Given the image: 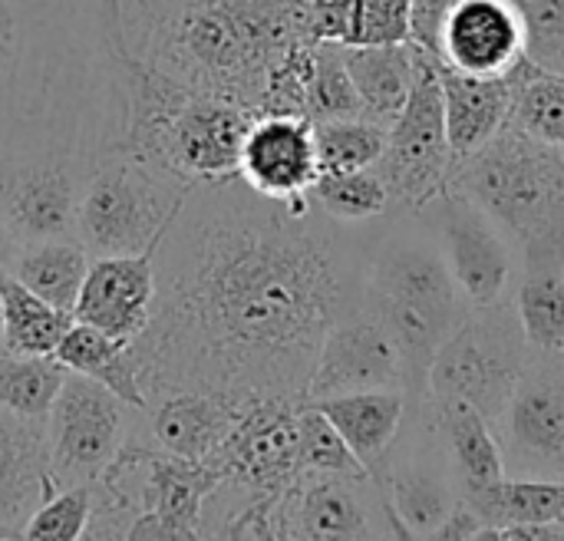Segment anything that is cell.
<instances>
[{"label":"cell","instance_id":"9a60e30c","mask_svg":"<svg viewBox=\"0 0 564 541\" xmlns=\"http://www.w3.org/2000/svg\"><path fill=\"white\" fill-rule=\"evenodd\" d=\"M307 400L258 397L245 407L235 430L205 463L221 483L248 493H281L301 473L297 416Z\"/></svg>","mask_w":564,"mask_h":541},{"label":"cell","instance_id":"5b68a950","mask_svg":"<svg viewBox=\"0 0 564 541\" xmlns=\"http://www.w3.org/2000/svg\"><path fill=\"white\" fill-rule=\"evenodd\" d=\"M443 188L479 205L509 235L519 268H564V149L506 126L453 162Z\"/></svg>","mask_w":564,"mask_h":541},{"label":"cell","instance_id":"f546056e","mask_svg":"<svg viewBox=\"0 0 564 541\" xmlns=\"http://www.w3.org/2000/svg\"><path fill=\"white\" fill-rule=\"evenodd\" d=\"M512 112L509 126L522 129L525 136L564 149V76L535 66L522 56L512 66Z\"/></svg>","mask_w":564,"mask_h":541},{"label":"cell","instance_id":"7bdbcfd3","mask_svg":"<svg viewBox=\"0 0 564 541\" xmlns=\"http://www.w3.org/2000/svg\"><path fill=\"white\" fill-rule=\"evenodd\" d=\"M562 529H564V522H562Z\"/></svg>","mask_w":564,"mask_h":541},{"label":"cell","instance_id":"277c9868","mask_svg":"<svg viewBox=\"0 0 564 541\" xmlns=\"http://www.w3.org/2000/svg\"><path fill=\"white\" fill-rule=\"evenodd\" d=\"M380 235L367 238L360 297L397 331L406 354L410 410L426 407V374L440 344L469 314L433 228L416 212H393Z\"/></svg>","mask_w":564,"mask_h":541},{"label":"cell","instance_id":"b9f144b4","mask_svg":"<svg viewBox=\"0 0 564 541\" xmlns=\"http://www.w3.org/2000/svg\"><path fill=\"white\" fill-rule=\"evenodd\" d=\"M516 3H522V0H516Z\"/></svg>","mask_w":564,"mask_h":541},{"label":"cell","instance_id":"8fae6325","mask_svg":"<svg viewBox=\"0 0 564 541\" xmlns=\"http://www.w3.org/2000/svg\"><path fill=\"white\" fill-rule=\"evenodd\" d=\"M96 155L79 149L0 152V215L17 245L76 238V212Z\"/></svg>","mask_w":564,"mask_h":541},{"label":"cell","instance_id":"8992f818","mask_svg":"<svg viewBox=\"0 0 564 541\" xmlns=\"http://www.w3.org/2000/svg\"><path fill=\"white\" fill-rule=\"evenodd\" d=\"M188 182L129 152L96 155L76 212V238L93 258L152 251L175 218Z\"/></svg>","mask_w":564,"mask_h":541},{"label":"cell","instance_id":"9c48e42d","mask_svg":"<svg viewBox=\"0 0 564 541\" xmlns=\"http://www.w3.org/2000/svg\"><path fill=\"white\" fill-rule=\"evenodd\" d=\"M139 426L142 413L119 400L109 387L83 374H66L46 416L53 486L66 489L96 483Z\"/></svg>","mask_w":564,"mask_h":541},{"label":"cell","instance_id":"ffe728a7","mask_svg":"<svg viewBox=\"0 0 564 541\" xmlns=\"http://www.w3.org/2000/svg\"><path fill=\"white\" fill-rule=\"evenodd\" d=\"M53 493L46 420L0 407V539H23V526Z\"/></svg>","mask_w":564,"mask_h":541},{"label":"cell","instance_id":"4dcf8cb0","mask_svg":"<svg viewBox=\"0 0 564 541\" xmlns=\"http://www.w3.org/2000/svg\"><path fill=\"white\" fill-rule=\"evenodd\" d=\"M311 198L340 225H370L393 215V198L377 165L354 172H321L311 185Z\"/></svg>","mask_w":564,"mask_h":541},{"label":"cell","instance_id":"484cf974","mask_svg":"<svg viewBox=\"0 0 564 541\" xmlns=\"http://www.w3.org/2000/svg\"><path fill=\"white\" fill-rule=\"evenodd\" d=\"M482 522L486 539L509 526H562L564 483L562 479H522L502 476L499 483L463 496Z\"/></svg>","mask_w":564,"mask_h":541},{"label":"cell","instance_id":"52a82bcc","mask_svg":"<svg viewBox=\"0 0 564 541\" xmlns=\"http://www.w3.org/2000/svg\"><path fill=\"white\" fill-rule=\"evenodd\" d=\"M529 357L532 347L512 297L469 307L430 364L426 403H469L492 423L512 400Z\"/></svg>","mask_w":564,"mask_h":541},{"label":"cell","instance_id":"d4e9b609","mask_svg":"<svg viewBox=\"0 0 564 541\" xmlns=\"http://www.w3.org/2000/svg\"><path fill=\"white\" fill-rule=\"evenodd\" d=\"M53 357L69 374H83V377L99 380L119 400H126L132 410H139V413L149 410V397H145V390L139 383V370H135L132 340H116V337L89 327V324L73 321Z\"/></svg>","mask_w":564,"mask_h":541},{"label":"cell","instance_id":"4fadbf2b","mask_svg":"<svg viewBox=\"0 0 564 541\" xmlns=\"http://www.w3.org/2000/svg\"><path fill=\"white\" fill-rule=\"evenodd\" d=\"M416 215L433 228L449 274L456 278L469 307H489L516 291V245L509 235L469 198L440 192Z\"/></svg>","mask_w":564,"mask_h":541},{"label":"cell","instance_id":"7a4b0ae2","mask_svg":"<svg viewBox=\"0 0 564 541\" xmlns=\"http://www.w3.org/2000/svg\"><path fill=\"white\" fill-rule=\"evenodd\" d=\"M129 89L112 0H0V152L122 149Z\"/></svg>","mask_w":564,"mask_h":541},{"label":"cell","instance_id":"603a6c76","mask_svg":"<svg viewBox=\"0 0 564 541\" xmlns=\"http://www.w3.org/2000/svg\"><path fill=\"white\" fill-rule=\"evenodd\" d=\"M430 420L443 440L449 466L459 483V496L486 489L506 476L502 450L492 423L469 403H426Z\"/></svg>","mask_w":564,"mask_h":541},{"label":"cell","instance_id":"e575fe53","mask_svg":"<svg viewBox=\"0 0 564 541\" xmlns=\"http://www.w3.org/2000/svg\"><path fill=\"white\" fill-rule=\"evenodd\" d=\"M297 466L301 473H347V476H370L334 423L314 407L304 403L297 416Z\"/></svg>","mask_w":564,"mask_h":541},{"label":"cell","instance_id":"ab89813d","mask_svg":"<svg viewBox=\"0 0 564 541\" xmlns=\"http://www.w3.org/2000/svg\"><path fill=\"white\" fill-rule=\"evenodd\" d=\"M13 251H17V241H13V235L7 231V225H3V215H0V268H7V264H10Z\"/></svg>","mask_w":564,"mask_h":541},{"label":"cell","instance_id":"3957f363","mask_svg":"<svg viewBox=\"0 0 564 541\" xmlns=\"http://www.w3.org/2000/svg\"><path fill=\"white\" fill-rule=\"evenodd\" d=\"M112 10L132 63L254 112L274 66L311 40V0H112Z\"/></svg>","mask_w":564,"mask_h":541},{"label":"cell","instance_id":"2e32d148","mask_svg":"<svg viewBox=\"0 0 564 541\" xmlns=\"http://www.w3.org/2000/svg\"><path fill=\"white\" fill-rule=\"evenodd\" d=\"M152 251L93 258L73 307V321L89 324L116 340H135L145 331L155 301Z\"/></svg>","mask_w":564,"mask_h":541},{"label":"cell","instance_id":"83f0119b","mask_svg":"<svg viewBox=\"0 0 564 541\" xmlns=\"http://www.w3.org/2000/svg\"><path fill=\"white\" fill-rule=\"evenodd\" d=\"M0 347L10 354L26 357H53L63 334L73 324V314L53 307L50 301L36 297L30 288H23L10 271L0 268Z\"/></svg>","mask_w":564,"mask_h":541},{"label":"cell","instance_id":"d6a6232c","mask_svg":"<svg viewBox=\"0 0 564 541\" xmlns=\"http://www.w3.org/2000/svg\"><path fill=\"white\" fill-rule=\"evenodd\" d=\"M314 126V149L321 172H354L380 162L387 149V126L367 116L321 119Z\"/></svg>","mask_w":564,"mask_h":541},{"label":"cell","instance_id":"6da1fadb","mask_svg":"<svg viewBox=\"0 0 564 541\" xmlns=\"http://www.w3.org/2000/svg\"><path fill=\"white\" fill-rule=\"evenodd\" d=\"M354 228L311 192L268 198L241 175L188 185L152 251L155 301L132 340L145 397L307 400L324 334L360 301L367 238Z\"/></svg>","mask_w":564,"mask_h":541},{"label":"cell","instance_id":"836d02e7","mask_svg":"<svg viewBox=\"0 0 564 541\" xmlns=\"http://www.w3.org/2000/svg\"><path fill=\"white\" fill-rule=\"evenodd\" d=\"M304 116L311 122L364 116V106H360L357 86L347 73L340 43H314V66H311V79H307Z\"/></svg>","mask_w":564,"mask_h":541},{"label":"cell","instance_id":"1f68e13d","mask_svg":"<svg viewBox=\"0 0 564 541\" xmlns=\"http://www.w3.org/2000/svg\"><path fill=\"white\" fill-rule=\"evenodd\" d=\"M66 374L56 357H26L0 347V407L26 420H46Z\"/></svg>","mask_w":564,"mask_h":541},{"label":"cell","instance_id":"d6986e66","mask_svg":"<svg viewBox=\"0 0 564 541\" xmlns=\"http://www.w3.org/2000/svg\"><path fill=\"white\" fill-rule=\"evenodd\" d=\"M248 403V397L231 393L169 390L149 400L142 420L155 450L185 463H208L225 436L235 430Z\"/></svg>","mask_w":564,"mask_h":541},{"label":"cell","instance_id":"60d3db41","mask_svg":"<svg viewBox=\"0 0 564 541\" xmlns=\"http://www.w3.org/2000/svg\"><path fill=\"white\" fill-rule=\"evenodd\" d=\"M0 324H3V307H0Z\"/></svg>","mask_w":564,"mask_h":541},{"label":"cell","instance_id":"f35d334b","mask_svg":"<svg viewBox=\"0 0 564 541\" xmlns=\"http://www.w3.org/2000/svg\"><path fill=\"white\" fill-rule=\"evenodd\" d=\"M479 535H482V522H479V516L473 512V506L459 496L456 509H453V512H449V519L436 529V535H433V539L479 541Z\"/></svg>","mask_w":564,"mask_h":541},{"label":"cell","instance_id":"7c38bea8","mask_svg":"<svg viewBox=\"0 0 564 541\" xmlns=\"http://www.w3.org/2000/svg\"><path fill=\"white\" fill-rule=\"evenodd\" d=\"M492 430L506 476L564 483V354L532 350Z\"/></svg>","mask_w":564,"mask_h":541},{"label":"cell","instance_id":"8d00e7d4","mask_svg":"<svg viewBox=\"0 0 564 541\" xmlns=\"http://www.w3.org/2000/svg\"><path fill=\"white\" fill-rule=\"evenodd\" d=\"M347 43L380 46L410 40V0H347Z\"/></svg>","mask_w":564,"mask_h":541},{"label":"cell","instance_id":"ba28073f","mask_svg":"<svg viewBox=\"0 0 564 541\" xmlns=\"http://www.w3.org/2000/svg\"><path fill=\"white\" fill-rule=\"evenodd\" d=\"M449 169L453 149L446 136L436 56L416 46V79L403 112L387 129V149L377 162V172L390 188L393 212H420L443 192Z\"/></svg>","mask_w":564,"mask_h":541},{"label":"cell","instance_id":"7402d4cb","mask_svg":"<svg viewBox=\"0 0 564 541\" xmlns=\"http://www.w3.org/2000/svg\"><path fill=\"white\" fill-rule=\"evenodd\" d=\"M307 403H314L334 423V430L344 436V443L354 450V456L364 463L370 476L380 473L410 410L406 390H364Z\"/></svg>","mask_w":564,"mask_h":541},{"label":"cell","instance_id":"f1b7e54d","mask_svg":"<svg viewBox=\"0 0 564 541\" xmlns=\"http://www.w3.org/2000/svg\"><path fill=\"white\" fill-rule=\"evenodd\" d=\"M525 340L539 354H564V268H522L512 291Z\"/></svg>","mask_w":564,"mask_h":541},{"label":"cell","instance_id":"ac0fdd59","mask_svg":"<svg viewBox=\"0 0 564 541\" xmlns=\"http://www.w3.org/2000/svg\"><path fill=\"white\" fill-rule=\"evenodd\" d=\"M238 175L268 198L307 195L321 175L311 119L261 112L241 145Z\"/></svg>","mask_w":564,"mask_h":541},{"label":"cell","instance_id":"e0dca14e","mask_svg":"<svg viewBox=\"0 0 564 541\" xmlns=\"http://www.w3.org/2000/svg\"><path fill=\"white\" fill-rule=\"evenodd\" d=\"M525 56V23L516 0H453L440 59L463 73L499 76Z\"/></svg>","mask_w":564,"mask_h":541},{"label":"cell","instance_id":"30bf717a","mask_svg":"<svg viewBox=\"0 0 564 541\" xmlns=\"http://www.w3.org/2000/svg\"><path fill=\"white\" fill-rule=\"evenodd\" d=\"M274 539L367 541L403 539L373 476L297 473L271 509Z\"/></svg>","mask_w":564,"mask_h":541},{"label":"cell","instance_id":"74e56055","mask_svg":"<svg viewBox=\"0 0 564 541\" xmlns=\"http://www.w3.org/2000/svg\"><path fill=\"white\" fill-rule=\"evenodd\" d=\"M522 23H525V56L564 76V0H522Z\"/></svg>","mask_w":564,"mask_h":541},{"label":"cell","instance_id":"5bb4252c","mask_svg":"<svg viewBox=\"0 0 564 541\" xmlns=\"http://www.w3.org/2000/svg\"><path fill=\"white\" fill-rule=\"evenodd\" d=\"M406 354L397 331L360 297L324 334L311 370L307 400L364 390H406Z\"/></svg>","mask_w":564,"mask_h":541},{"label":"cell","instance_id":"cb8c5ba5","mask_svg":"<svg viewBox=\"0 0 564 541\" xmlns=\"http://www.w3.org/2000/svg\"><path fill=\"white\" fill-rule=\"evenodd\" d=\"M347 73L357 86L364 116L387 126L403 112L416 79V43H380V46H344Z\"/></svg>","mask_w":564,"mask_h":541},{"label":"cell","instance_id":"d590c367","mask_svg":"<svg viewBox=\"0 0 564 541\" xmlns=\"http://www.w3.org/2000/svg\"><path fill=\"white\" fill-rule=\"evenodd\" d=\"M93 516V483L56 489L23 526V539L30 541H76L86 535Z\"/></svg>","mask_w":564,"mask_h":541},{"label":"cell","instance_id":"4316f807","mask_svg":"<svg viewBox=\"0 0 564 541\" xmlns=\"http://www.w3.org/2000/svg\"><path fill=\"white\" fill-rule=\"evenodd\" d=\"M89 261H93V255L83 248L79 238H43V241L17 245V251L3 271H10L36 297L73 314L83 278L89 271Z\"/></svg>","mask_w":564,"mask_h":541},{"label":"cell","instance_id":"44dd1931","mask_svg":"<svg viewBox=\"0 0 564 541\" xmlns=\"http://www.w3.org/2000/svg\"><path fill=\"white\" fill-rule=\"evenodd\" d=\"M440 86H443V109H446V136L453 149V162L482 149L492 136L509 126L512 112V69L499 76L463 73L436 59Z\"/></svg>","mask_w":564,"mask_h":541}]
</instances>
